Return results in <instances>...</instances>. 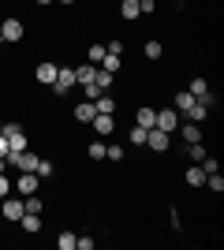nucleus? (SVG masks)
Masks as SVG:
<instances>
[{"instance_id":"obj_1","label":"nucleus","mask_w":224,"mask_h":250,"mask_svg":"<svg viewBox=\"0 0 224 250\" xmlns=\"http://www.w3.org/2000/svg\"><path fill=\"white\" fill-rule=\"evenodd\" d=\"M0 38H4V45H22L26 42V22L19 15H4L0 19Z\"/></svg>"},{"instance_id":"obj_2","label":"nucleus","mask_w":224,"mask_h":250,"mask_svg":"<svg viewBox=\"0 0 224 250\" xmlns=\"http://www.w3.org/2000/svg\"><path fill=\"white\" fill-rule=\"evenodd\" d=\"M71 90H75V67H71V63H60V71H56L53 86H49V94L60 101V97H67Z\"/></svg>"},{"instance_id":"obj_3","label":"nucleus","mask_w":224,"mask_h":250,"mask_svg":"<svg viewBox=\"0 0 224 250\" xmlns=\"http://www.w3.org/2000/svg\"><path fill=\"white\" fill-rule=\"evenodd\" d=\"M41 183H45V179L38 176V172H19V176L11 179V190H15L19 198H26V194H38V190H41Z\"/></svg>"},{"instance_id":"obj_4","label":"nucleus","mask_w":224,"mask_h":250,"mask_svg":"<svg viewBox=\"0 0 224 250\" xmlns=\"http://www.w3.org/2000/svg\"><path fill=\"white\" fill-rule=\"evenodd\" d=\"M22 213H26V206H22V198L15 190H11L8 198H0V220H4V224H19Z\"/></svg>"},{"instance_id":"obj_5","label":"nucleus","mask_w":224,"mask_h":250,"mask_svg":"<svg viewBox=\"0 0 224 250\" xmlns=\"http://www.w3.org/2000/svg\"><path fill=\"white\" fill-rule=\"evenodd\" d=\"M142 149H149L153 157H164V153L172 149V135H168V131H157V127H149V131H146V146H142Z\"/></svg>"},{"instance_id":"obj_6","label":"nucleus","mask_w":224,"mask_h":250,"mask_svg":"<svg viewBox=\"0 0 224 250\" xmlns=\"http://www.w3.org/2000/svg\"><path fill=\"white\" fill-rule=\"evenodd\" d=\"M38 149H19V153H8V168H15V172H34L38 168Z\"/></svg>"},{"instance_id":"obj_7","label":"nucleus","mask_w":224,"mask_h":250,"mask_svg":"<svg viewBox=\"0 0 224 250\" xmlns=\"http://www.w3.org/2000/svg\"><path fill=\"white\" fill-rule=\"evenodd\" d=\"M56 71H60V63H56V60H38V63H34V83H38V86H53Z\"/></svg>"},{"instance_id":"obj_8","label":"nucleus","mask_w":224,"mask_h":250,"mask_svg":"<svg viewBox=\"0 0 224 250\" xmlns=\"http://www.w3.org/2000/svg\"><path fill=\"white\" fill-rule=\"evenodd\" d=\"M180 120L183 116L176 112V108H172V104H164V108H157V131H168V135H176V127H180Z\"/></svg>"},{"instance_id":"obj_9","label":"nucleus","mask_w":224,"mask_h":250,"mask_svg":"<svg viewBox=\"0 0 224 250\" xmlns=\"http://www.w3.org/2000/svg\"><path fill=\"white\" fill-rule=\"evenodd\" d=\"M90 131H94L97 138H108V135H116V116H108V112H97L94 120H90Z\"/></svg>"},{"instance_id":"obj_10","label":"nucleus","mask_w":224,"mask_h":250,"mask_svg":"<svg viewBox=\"0 0 224 250\" xmlns=\"http://www.w3.org/2000/svg\"><path fill=\"white\" fill-rule=\"evenodd\" d=\"M94 116H97L94 101H86V97H82V101H75V104H71V120H75L79 127H90V120H94Z\"/></svg>"},{"instance_id":"obj_11","label":"nucleus","mask_w":224,"mask_h":250,"mask_svg":"<svg viewBox=\"0 0 224 250\" xmlns=\"http://www.w3.org/2000/svg\"><path fill=\"white\" fill-rule=\"evenodd\" d=\"M41 228H45V217L41 213H22L19 217V231L30 239V235H41Z\"/></svg>"},{"instance_id":"obj_12","label":"nucleus","mask_w":224,"mask_h":250,"mask_svg":"<svg viewBox=\"0 0 224 250\" xmlns=\"http://www.w3.org/2000/svg\"><path fill=\"white\" fill-rule=\"evenodd\" d=\"M194 101H198V97L191 94V90H187V86H183V90H172V108H176V112L180 116H187L194 108Z\"/></svg>"},{"instance_id":"obj_13","label":"nucleus","mask_w":224,"mask_h":250,"mask_svg":"<svg viewBox=\"0 0 224 250\" xmlns=\"http://www.w3.org/2000/svg\"><path fill=\"white\" fill-rule=\"evenodd\" d=\"M176 135H180V142L187 146V142H202V127L198 124H191V120H180V127H176Z\"/></svg>"},{"instance_id":"obj_14","label":"nucleus","mask_w":224,"mask_h":250,"mask_svg":"<svg viewBox=\"0 0 224 250\" xmlns=\"http://www.w3.org/2000/svg\"><path fill=\"white\" fill-rule=\"evenodd\" d=\"M183 183H187V190H202V187H205L202 165H187V168H183Z\"/></svg>"},{"instance_id":"obj_15","label":"nucleus","mask_w":224,"mask_h":250,"mask_svg":"<svg viewBox=\"0 0 224 250\" xmlns=\"http://www.w3.org/2000/svg\"><path fill=\"white\" fill-rule=\"evenodd\" d=\"M94 108H97V112L116 116V108H120V97H116V90H108V94H97V97H94Z\"/></svg>"},{"instance_id":"obj_16","label":"nucleus","mask_w":224,"mask_h":250,"mask_svg":"<svg viewBox=\"0 0 224 250\" xmlns=\"http://www.w3.org/2000/svg\"><path fill=\"white\" fill-rule=\"evenodd\" d=\"M205 153H209V146H205V138H202V142H187V146H180V157H187L191 165H198V161H202Z\"/></svg>"},{"instance_id":"obj_17","label":"nucleus","mask_w":224,"mask_h":250,"mask_svg":"<svg viewBox=\"0 0 224 250\" xmlns=\"http://www.w3.org/2000/svg\"><path fill=\"white\" fill-rule=\"evenodd\" d=\"M142 56H146L149 63H157L161 56H164V42H161V38H146V42H142Z\"/></svg>"},{"instance_id":"obj_18","label":"nucleus","mask_w":224,"mask_h":250,"mask_svg":"<svg viewBox=\"0 0 224 250\" xmlns=\"http://www.w3.org/2000/svg\"><path fill=\"white\" fill-rule=\"evenodd\" d=\"M135 124L149 131V127L157 124V108H153V104H139V108H135Z\"/></svg>"},{"instance_id":"obj_19","label":"nucleus","mask_w":224,"mask_h":250,"mask_svg":"<svg viewBox=\"0 0 224 250\" xmlns=\"http://www.w3.org/2000/svg\"><path fill=\"white\" fill-rule=\"evenodd\" d=\"M94 86L101 90V94H108V90H116V75L105 71V67H97V71H94Z\"/></svg>"},{"instance_id":"obj_20","label":"nucleus","mask_w":224,"mask_h":250,"mask_svg":"<svg viewBox=\"0 0 224 250\" xmlns=\"http://www.w3.org/2000/svg\"><path fill=\"white\" fill-rule=\"evenodd\" d=\"M101 67H105V71H112L120 79V75L127 71V60H123V56H116V52H105V60H101Z\"/></svg>"},{"instance_id":"obj_21","label":"nucleus","mask_w":224,"mask_h":250,"mask_svg":"<svg viewBox=\"0 0 224 250\" xmlns=\"http://www.w3.org/2000/svg\"><path fill=\"white\" fill-rule=\"evenodd\" d=\"M120 19H123V22H139L142 19L139 0H120Z\"/></svg>"},{"instance_id":"obj_22","label":"nucleus","mask_w":224,"mask_h":250,"mask_svg":"<svg viewBox=\"0 0 224 250\" xmlns=\"http://www.w3.org/2000/svg\"><path fill=\"white\" fill-rule=\"evenodd\" d=\"M105 161L123 165V161H127V146H120V142H105Z\"/></svg>"},{"instance_id":"obj_23","label":"nucleus","mask_w":224,"mask_h":250,"mask_svg":"<svg viewBox=\"0 0 224 250\" xmlns=\"http://www.w3.org/2000/svg\"><path fill=\"white\" fill-rule=\"evenodd\" d=\"M94 71H97V67H94V63H75V86H86V83H94Z\"/></svg>"},{"instance_id":"obj_24","label":"nucleus","mask_w":224,"mask_h":250,"mask_svg":"<svg viewBox=\"0 0 224 250\" xmlns=\"http://www.w3.org/2000/svg\"><path fill=\"white\" fill-rule=\"evenodd\" d=\"M101 60H105V42H90L86 45V63L101 67Z\"/></svg>"},{"instance_id":"obj_25","label":"nucleus","mask_w":224,"mask_h":250,"mask_svg":"<svg viewBox=\"0 0 224 250\" xmlns=\"http://www.w3.org/2000/svg\"><path fill=\"white\" fill-rule=\"evenodd\" d=\"M183 120H191V124L205 127V124H209V108H205L202 101H194V108H191V112H187V116H183Z\"/></svg>"},{"instance_id":"obj_26","label":"nucleus","mask_w":224,"mask_h":250,"mask_svg":"<svg viewBox=\"0 0 224 250\" xmlns=\"http://www.w3.org/2000/svg\"><path fill=\"white\" fill-rule=\"evenodd\" d=\"M86 161H94V165L105 161V138H94V142L86 146Z\"/></svg>"},{"instance_id":"obj_27","label":"nucleus","mask_w":224,"mask_h":250,"mask_svg":"<svg viewBox=\"0 0 224 250\" xmlns=\"http://www.w3.org/2000/svg\"><path fill=\"white\" fill-rule=\"evenodd\" d=\"M34 172H38L41 179H53V176H56V161L41 153V157H38V168H34Z\"/></svg>"},{"instance_id":"obj_28","label":"nucleus","mask_w":224,"mask_h":250,"mask_svg":"<svg viewBox=\"0 0 224 250\" xmlns=\"http://www.w3.org/2000/svg\"><path fill=\"white\" fill-rule=\"evenodd\" d=\"M127 142H131V146H146V127H139V124H131L127 127Z\"/></svg>"},{"instance_id":"obj_29","label":"nucleus","mask_w":224,"mask_h":250,"mask_svg":"<svg viewBox=\"0 0 224 250\" xmlns=\"http://www.w3.org/2000/svg\"><path fill=\"white\" fill-rule=\"evenodd\" d=\"M22 206H26V213H45V198H41V190H38V194H26V198H22Z\"/></svg>"},{"instance_id":"obj_30","label":"nucleus","mask_w":224,"mask_h":250,"mask_svg":"<svg viewBox=\"0 0 224 250\" xmlns=\"http://www.w3.org/2000/svg\"><path fill=\"white\" fill-rule=\"evenodd\" d=\"M205 190H209L213 198L224 190V176H221V172H209V176H205Z\"/></svg>"},{"instance_id":"obj_31","label":"nucleus","mask_w":224,"mask_h":250,"mask_svg":"<svg viewBox=\"0 0 224 250\" xmlns=\"http://www.w3.org/2000/svg\"><path fill=\"white\" fill-rule=\"evenodd\" d=\"M187 90H191V94H194V97H202V94H205V90H209V79H205V75H194L191 83H187Z\"/></svg>"},{"instance_id":"obj_32","label":"nucleus","mask_w":224,"mask_h":250,"mask_svg":"<svg viewBox=\"0 0 224 250\" xmlns=\"http://www.w3.org/2000/svg\"><path fill=\"white\" fill-rule=\"evenodd\" d=\"M198 101H202V104H205V108H209V116H213V112H217V108H221V94H217V90H205V94H202V97H198Z\"/></svg>"},{"instance_id":"obj_33","label":"nucleus","mask_w":224,"mask_h":250,"mask_svg":"<svg viewBox=\"0 0 224 250\" xmlns=\"http://www.w3.org/2000/svg\"><path fill=\"white\" fill-rule=\"evenodd\" d=\"M75 239H79V235H75V231H60V235H56V247H60V250H75Z\"/></svg>"},{"instance_id":"obj_34","label":"nucleus","mask_w":224,"mask_h":250,"mask_svg":"<svg viewBox=\"0 0 224 250\" xmlns=\"http://www.w3.org/2000/svg\"><path fill=\"white\" fill-rule=\"evenodd\" d=\"M75 250H97V239L94 235H79V239H75Z\"/></svg>"},{"instance_id":"obj_35","label":"nucleus","mask_w":224,"mask_h":250,"mask_svg":"<svg viewBox=\"0 0 224 250\" xmlns=\"http://www.w3.org/2000/svg\"><path fill=\"white\" fill-rule=\"evenodd\" d=\"M139 11H142V19L157 15V0H139Z\"/></svg>"},{"instance_id":"obj_36","label":"nucleus","mask_w":224,"mask_h":250,"mask_svg":"<svg viewBox=\"0 0 224 250\" xmlns=\"http://www.w3.org/2000/svg\"><path fill=\"white\" fill-rule=\"evenodd\" d=\"M11 194V179H8V172H0V198H8Z\"/></svg>"},{"instance_id":"obj_37","label":"nucleus","mask_w":224,"mask_h":250,"mask_svg":"<svg viewBox=\"0 0 224 250\" xmlns=\"http://www.w3.org/2000/svg\"><path fill=\"white\" fill-rule=\"evenodd\" d=\"M56 0H34V8H53Z\"/></svg>"},{"instance_id":"obj_38","label":"nucleus","mask_w":224,"mask_h":250,"mask_svg":"<svg viewBox=\"0 0 224 250\" xmlns=\"http://www.w3.org/2000/svg\"><path fill=\"white\" fill-rule=\"evenodd\" d=\"M0 157H8V138L0 135Z\"/></svg>"},{"instance_id":"obj_39","label":"nucleus","mask_w":224,"mask_h":250,"mask_svg":"<svg viewBox=\"0 0 224 250\" xmlns=\"http://www.w3.org/2000/svg\"><path fill=\"white\" fill-rule=\"evenodd\" d=\"M56 4H64V8H75V4H79V0H56Z\"/></svg>"},{"instance_id":"obj_40","label":"nucleus","mask_w":224,"mask_h":250,"mask_svg":"<svg viewBox=\"0 0 224 250\" xmlns=\"http://www.w3.org/2000/svg\"><path fill=\"white\" fill-rule=\"evenodd\" d=\"M0 172H8V157H0Z\"/></svg>"},{"instance_id":"obj_41","label":"nucleus","mask_w":224,"mask_h":250,"mask_svg":"<svg viewBox=\"0 0 224 250\" xmlns=\"http://www.w3.org/2000/svg\"><path fill=\"white\" fill-rule=\"evenodd\" d=\"M0 42H4V38H0Z\"/></svg>"}]
</instances>
